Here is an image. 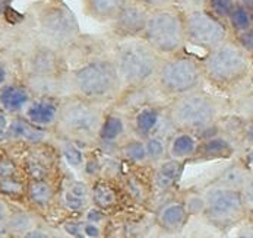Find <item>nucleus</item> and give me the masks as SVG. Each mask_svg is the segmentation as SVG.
Segmentation results:
<instances>
[{
  "mask_svg": "<svg viewBox=\"0 0 253 238\" xmlns=\"http://www.w3.org/2000/svg\"><path fill=\"white\" fill-rule=\"evenodd\" d=\"M207 86L215 94L233 98L253 86V59L230 37L201 57Z\"/></svg>",
  "mask_w": 253,
  "mask_h": 238,
  "instance_id": "f257e3e1",
  "label": "nucleus"
},
{
  "mask_svg": "<svg viewBox=\"0 0 253 238\" xmlns=\"http://www.w3.org/2000/svg\"><path fill=\"white\" fill-rule=\"evenodd\" d=\"M169 119L176 130L195 133L199 139L221 133L219 121L231 114V98L198 89L166 104Z\"/></svg>",
  "mask_w": 253,
  "mask_h": 238,
  "instance_id": "f03ea898",
  "label": "nucleus"
},
{
  "mask_svg": "<svg viewBox=\"0 0 253 238\" xmlns=\"http://www.w3.org/2000/svg\"><path fill=\"white\" fill-rule=\"evenodd\" d=\"M113 44V41H111ZM69 94L111 105L123 92L122 80L111 56V45L82 57L66 73Z\"/></svg>",
  "mask_w": 253,
  "mask_h": 238,
  "instance_id": "7ed1b4c3",
  "label": "nucleus"
},
{
  "mask_svg": "<svg viewBox=\"0 0 253 238\" xmlns=\"http://www.w3.org/2000/svg\"><path fill=\"white\" fill-rule=\"evenodd\" d=\"M33 33L65 54L82 37L76 15L65 1L38 0L30 7Z\"/></svg>",
  "mask_w": 253,
  "mask_h": 238,
  "instance_id": "20e7f679",
  "label": "nucleus"
},
{
  "mask_svg": "<svg viewBox=\"0 0 253 238\" xmlns=\"http://www.w3.org/2000/svg\"><path fill=\"white\" fill-rule=\"evenodd\" d=\"M113 40V38H111ZM111 56L122 80L123 91L154 85L163 57L142 38L113 40Z\"/></svg>",
  "mask_w": 253,
  "mask_h": 238,
  "instance_id": "39448f33",
  "label": "nucleus"
},
{
  "mask_svg": "<svg viewBox=\"0 0 253 238\" xmlns=\"http://www.w3.org/2000/svg\"><path fill=\"white\" fill-rule=\"evenodd\" d=\"M110 105L68 95L62 98L60 113L53 133L78 145H95L98 132Z\"/></svg>",
  "mask_w": 253,
  "mask_h": 238,
  "instance_id": "423d86ee",
  "label": "nucleus"
},
{
  "mask_svg": "<svg viewBox=\"0 0 253 238\" xmlns=\"http://www.w3.org/2000/svg\"><path fill=\"white\" fill-rule=\"evenodd\" d=\"M205 86L207 82L204 78L201 57H196L186 50L163 57L154 80V88L166 101L198 89H205Z\"/></svg>",
  "mask_w": 253,
  "mask_h": 238,
  "instance_id": "0eeeda50",
  "label": "nucleus"
},
{
  "mask_svg": "<svg viewBox=\"0 0 253 238\" xmlns=\"http://www.w3.org/2000/svg\"><path fill=\"white\" fill-rule=\"evenodd\" d=\"M142 40L161 57L184 51L187 42L183 9L170 6L151 10Z\"/></svg>",
  "mask_w": 253,
  "mask_h": 238,
  "instance_id": "6e6552de",
  "label": "nucleus"
},
{
  "mask_svg": "<svg viewBox=\"0 0 253 238\" xmlns=\"http://www.w3.org/2000/svg\"><path fill=\"white\" fill-rule=\"evenodd\" d=\"M204 193L207 207L202 216L219 231H228L239 227L249 213L242 190L211 184Z\"/></svg>",
  "mask_w": 253,
  "mask_h": 238,
  "instance_id": "1a4fd4ad",
  "label": "nucleus"
},
{
  "mask_svg": "<svg viewBox=\"0 0 253 238\" xmlns=\"http://www.w3.org/2000/svg\"><path fill=\"white\" fill-rule=\"evenodd\" d=\"M183 12L187 44L210 51L231 37L227 24L208 9H189Z\"/></svg>",
  "mask_w": 253,
  "mask_h": 238,
  "instance_id": "9d476101",
  "label": "nucleus"
},
{
  "mask_svg": "<svg viewBox=\"0 0 253 238\" xmlns=\"http://www.w3.org/2000/svg\"><path fill=\"white\" fill-rule=\"evenodd\" d=\"M24 76H63L69 70V62L63 51L45 44L34 33L24 50Z\"/></svg>",
  "mask_w": 253,
  "mask_h": 238,
  "instance_id": "9b49d317",
  "label": "nucleus"
},
{
  "mask_svg": "<svg viewBox=\"0 0 253 238\" xmlns=\"http://www.w3.org/2000/svg\"><path fill=\"white\" fill-rule=\"evenodd\" d=\"M166 104L163 102L146 104L133 110L129 114L133 136L141 139H146L155 135L170 137L176 132V129L173 127L169 119Z\"/></svg>",
  "mask_w": 253,
  "mask_h": 238,
  "instance_id": "f8f14e48",
  "label": "nucleus"
},
{
  "mask_svg": "<svg viewBox=\"0 0 253 238\" xmlns=\"http://www.w3.org/2000/svg\"><path fill=\"white\" fill-rule=\"evenodd\" d=\"M149 9L136 0H127L109 25L110 38L136 40L142 38L149 18Z\"/></svg>",
  "mask_w": 253,
  "mask_h": 238,
  "instance_id": "ddd939ff",
  "label": "nucleus"
},
{
  "mask_svg": "<svg viewBox=\"0 0 253 238\" xmlns=\"http://www.w3.org/2000/svg\"><path fill=\"white\" fill-rule=\"evenodd\" d=\"M28 151L21 158L19 167L22 175L30 180H45L56 178V171L59 168V149H54L50 143H37L27 145Z\"/></svg>",
  "mask_w": 253,
  "mask_h": 238,
  "instance_id": "4468645a",
  "label": "nucleus"
},
{
  "mask_svg": "<svg viewBox=\"0 0 253 238\" xmlns=\"http://www.w3.org/2000/svg\"><path fill=\"white\" fill-rule=\"evenodd\" d=\"M130 136H133V133L129 114L114 105H110L104 114L95 145L106 151L111 149L116 152L117 148Z\"/></svg>",
  "mask_w": 253,
  "mask_h": 238,
  "instance_id": "2eb2a0df",
  "label": "nucleus"
},
{
  "mask_svg": "<svg viewBox=\"0 0 253 238\" xmlns=\"http://www.w3.org/2000/svg\"><path fill=\"white\" fill-rule=\"evenodd\" d=\"M89 184H91L92 206L104 210L106 213L119 209L123 203V200L127 199L120 181L113 177L100 175L98 178L92 180Z\"/></svg>",
  "mask_w": 253,
  "mask_h": 238,
  "instance_id": "dca6fc26",
  "label": "nucleus"
},
{
  "mask_svg": "<svg viewBox=\"0 0 253 238\" xmlns=\"http://www.w3.org/2000/svg\"><path fill=\"white\" fill-rule=\"evenodd\" d=\"M62 98L56 97H34L24 111V117L36 127L53 132L59 113Z\"/></svg>",
  "mask_w": 253,
  "mask_h": 238,
  "instance_id": "f3484780",
  "label": "nucleus"
},
{
  "mask_svg": "<svg viewBox=\"0 0 253 238\" xmlns=\"http://www.w3.org/2000/svg\"><path fill=\"white\" fill-rule=\"evenodd\" d=\"M237 151L236 143L233 139L224 135L217 133L212 136H207L199 139L196 152L189 162H208L217 159H230L234 157Z\"/></svg>",
  "mask_w": 253,
  "mask_h": 238,
  "instance_id": "a211bd4d",
  "label": "nucleus"
},
{
  "mask_svg": "<svg viewBox=\"0 0 253 238\" xmlns=\"http://www.w3.org/2000/svg\"><path fill=\"white\" fill-rule=\"evenodd\" d=\"M187 162L167 158L161 161L160 164L152 167L151 172V184L152 192H157L160 195L171 193L180 183L183 171Z\"/></svg>",
  "mask_w": 253,
  "mask_h": 238,
  "instance_id": "6ab92c4d",
  "label": "nucleus"
},
{
  "mask_svg": "<svg viewBox=\"0 0 253 238\" xmlns=\"http://www.w3.org/2000/svg\"><path fill=\"white\" fill-rule=\"evenodd\" d=\"M33 98L34 94L24 79H13L0 88V108L10 117L22 116Z\"/></svg>",
  "mask_w": 253,
  "mask_h": 238,
  "instance_id": "aec40b11",
  "label": "nucleus"
},
{
  "mask_svg": "<svg viewBox=\"0 0 253 238\" xmlns=\"http://www.w3.org/2000/svg\"><path fill=\"white\" fill-rule=\"evenodd\" d=\"M60 190L56 178L30 180L27 184V203L37 212H48L59 200Z\"/></svg>",
  "mask_w": 253,
  "mask_h": 238,
  "instance_id": "412c9836",
  "label": "nucleus"
},
{
  "mask_svg": "<svg viewBox=\"0 0 253 238\" xmlns=\"http://www.w3.org/2000/svg\"><path fill=\"white\" fill-rule=\"evenodd\" d=\"M189 213L183 204V200H170L160 206L155 213L157 227L166 234H179L189 222Z\"/></svg>",
  "mask_w": 253,
  "mask_h": 238,
  "instance_id": "4be33fe9",
  "label": "nucleus"
},
{
  "mask_svg": "<svg viewBox=\"0 0 253 238\" xmlns=\"http://www.w3.org/2000/svg\"><path fill=\"white\" fill-rule=\"evenodd\" d=\"M48 130L36 127L31 124L24 116H13L10 117L4 140L16 142V143H25V145H37L47 142Z\"/></svg>",
  "mask_w": 253,
  "mask_h": 238,
  "instance_id": "5701e85b",
  "label": "nucleus"
},
{
  "mask_svg": "<svg viewBox=\"0 0 253 238\" xmlns=\"http://www.w3.org/2000/svg\"><path fill=\"white\" fill-rule=\"evenodd\" d=\"M60 200L66 210L75 215H84L85 210L92 204L91 202V184L85 180L69 181L62 193Z\"/></svg>",
  "mask_w": 253,
  "mask_h": 238,
  "instance_id": "b1692460",
  "label": "nucleus"
},
{
  "mask_svg": "<svg viewBox=\"0 0 253 238\" xmlns=\"http://www.w3.org/2000/svg\"><path fill=\"white\" fill-rule=\"evenodd\" d=\"M251 172H252V168L248 165L245 159H236L231 164H228L224 170L219 171L211 184L219 186V187H227V189H234V190H242L246 181L249 180Z\"/></svg>",
  "mask_w": 253,
  "mask_h": 238,
  "instance_id": "393cba45",
  "label": "nucleus"
},
{
  "mask_svg": "<svg viewBox=\"0 0 253 238\" xmlns=\"http://www.w3.org/2000/svg\"><path fill=\"white\" fill-rule=\"evenodd\" d=\"M119 181L123 187L126 198L130 199L133 203L146 204L154 193L152 184H151V177L146 180L136 172H126L122 175V178Z\"/></svg>",
  "mask_w": 253,
  "mask_h": 238,
  "instance_id": "a878e982",
  "label": "nucleus"
},
{
  "mask_svg": "<svg viewBox=\"0 0 253 238\" xmlns=\"http://www.w3.org/2000/svg\"><path fill=\"white\" fill-rule=\"evenodd\" d=\"M199 137L192 132L176 130L169 137V158L189 162L198 148Z\"/></svg>",
  "mask_w": 253,
  "mask_h": 238,
  "instance_id": "bb28decb",
  "label": "nucleus"
},
{
  "mask_svg": "<svg viewBox=\"0 0 253 238\" xmlns=\"http://www.w3.org/2000/svg\"><path fill=\"white\" fill-rule=\"evenodd\" d=\"M84 13L100 22L110 24L127 0H81Z\"/></svg>",
  "mask_w": 253,
  "mask_h": 238,
  "instance_id": "cd10ccee",
  "label": "nucleus"
},
{
  "mask_svg": "<svg viewBox=\"0 0 253 238\" xmlns=\"http://www.w3.org/2000/svg\"><path fill=\"white\" fill-rule=\"evenodd\" d=\"M117 155L126 164L133 167L148 165V155L145 148V140L141 137L130 136L117 148Z\"/></svg>",
  "mask_w": 253,
  "mask_h": 238,
  "instance_id": "c85d7f7f",
  "label": "nucleus"
},
{
  "mask_svg": "<svg viewBox=\"0 0 253 238\" xmlns=\"http://www.w3.org/2000/svg\"><path fill=\"white\" fill-rule=\"evenodd\" d=\"M6 225L10 230V233L16 238H21L25 233L33 230L36 225V216L24 209L12 207L10 213L6 219Z\"/></svg>",
  "mask_w": 253,
  "mask_h": 238,
  "instance_id": "c756f323",
  "label": "nucleus"
},
{
  "mask_svg": "<svg viewBox=\"0 0 253 238\" xmlns=\"http://www.w3.org/2000/svg\"><path fill=\"white\" fill-rule=\"evenodd\" d=\"M27 184L28 180L24 175L0 178V198L12 202H27Z\"/></svg>",
  "mask_w": 253,
  "mask_h": 238,
  "instance_id": "7c9ffc66",
  "label": "nucleus"
},
{
  "mask_svg": "<svg viewBox=\"0 0 253 238\" xmlns=\"http://www.w3.org/2000/svg\"><path fill=\"white\" fill-rule=\"evenodd\" d=\"M57 139H59V142H57V149H59L60 158H63L65 162H66L71 168L82 172L84 164H85L86 152L81 148V145L75 143L72 140L60 139V137H57Z\"/></svg>",
  "mask_w": 253,
  "mask_h": 238,
  "instance_id": "2f4dec72",
  "label": "nucleus"
},
{
  "mask_svg": "<svg viewBox=\"0 0 253 238\" xmlns=\"http://www.w3.org/2000/svg\"><path fill=\"white\" fill-rule=\"evenodd\" d=\"M225 24L230 30V34L236 35L253 27V18L251 12L237 0L236 4L233 6V9L230 10Z\"/></svg>",
  "mask_w": 253,
  "mask_h": 238,
  "instance_id": "473e14b6",
  "label": "nucleus"
},
{
  "mask_svg": "<svg viewBox=\"0 0 253 238\" xmlns=\"http://www.w3.org/2000/svg\"><path fill=\"white\" fill-rule=\"evenodd\" d=\"M144 140L148 155V165L154 167L169 158V137L155 135L146 137Z\"/></svg>",
  "mask_w": 253,
  "mask_h": 238,
  "instance_id": "72a5a7b5",
  "label": "nucleus"
},
{
  "mask_svg": "<svg viewBox=\"0 0 253 238\" xmlns=\"http://www.w3.org/2000/svg\"><path fill=\"white\" fill-rule=\"evenodd\" d=\"M231 114L243 120H253V89L231 98Z\"/></svg>",
  "mask_w": 253,
  "mask_h": 238,
  "instance_id": "f704fd0d",
  "label": "nucleus"
},
{
  "mask_svg": "<svg viewBox=\"0 0 253 238\" xmlns=\"http://www.w3.org/2000/svg\"><path fill=\"white\" fill-rule=\"evenodd\" d=\"M183 204L189 213V216H202L207 207L205 193L202 192H190L183 199Z\"/></svg>",
  "mask_w": 253,
  "mask_h": 238,
  "instance_id": "c9c22d12",
  "label": "nucleus"
},
{
  "mask_svg": "<svg viewBox=\"0 0 253 238\" xmlns=\"http://www.w3.org/2000/svg\"><path fill=\"white\" fill-rule=\"evenodd\" d=\"M22 175L19 162L4 149H0V178Z\"/></svg>",
  "mask_w": 253,
  "mask_h": 238,
  "instance_id": "e433bc0d",
  "label": "nucleus"
},
{
  "mask_svg": "<svg viewBox=\"0 0 253 238\" xmlns=\"http://www.w3.org/2000/svg\"><path fill=\"white\" fill-rule=\"evenodd\" d=\"M103 164L100 161V158L95 154H86L85 157V164L82 168V174L89 180V183L95 178H98L100 175H103Z\"/></svg>",
  "mask_w": 253,
  "mask_h": 238,
  "instance_id": "4c0bfd02",
  "label": "nucleus"
},
{
  "mask_svg": "<svg viewBox=\"0 0 253 238\" xmlns=\"http://www.w3.org/2000/svg\"><path fill=\"white\" fill-rule=\"evenodd\" d=\"M237 0H210L207 9L215 15L218 19L227 22V18H228V13L230 10L233 9V6L236 4Z\"/></svg>",
  "mask_w": 253,
  "mask_h": 238,
  "instance_id": "58836bf2",
  "label": "nucleus"
},
{
  "mask_svg": "<svg viewBox=\"0 0 253 238\" xmlns=\"http://www.w3.org/2000/svg\"><path fill=\"white\" fill-rule=\"evenodd\" d=\"M13 65L10 57L4 56L0 51V88L6 83H9L10 80H13Z\"/></svg>",
  "mask_w": 253,
  "mask_h": 238,
  "instance_id": "ea45409f",
  "label": "nucleus"
},
{
  "mask_svg": "<svg viewBox=\"0 0 253 238\" xmlns=\"http://www.w3.org/2000/svg\"><path fill=\"white\" fill-rule=\"evenodd\" d=\"M231 38L239 44V47L242 50H245L253 59V27H251L249 30L243 31V33L231 35Z\"/></svg>",
  "mask_w": 253,
  "mask_h": 238,
  "instance_id": "a19ab883",
  "label": "nucleus"
},
{
  "mask_svg": "<svg viewBox=\"0 0 253 238\" xmlns=\"http://www.w3.org/2000/svg\"><path fill=\"white\" fill-rule=\"evenodd\" d=\"M234 238H253V210L249 209L248 216L239 225V231Z\"/></svg>",
  "mask_w": 253,
  "mask_h": 238,
  "instance_id": "79ce46f5",
  "label": "nucleus"
},
{
  "mask_svg": "<svg viewBox=\"0 0 253 238\" xmlns=\"http://www.w3.org/2000/svg\"><path fill=\"white\" fill-rule=\"evenodd\" d=\"M141 4H144L145 7H148L149 10H155V9H163V7H170V6H177L179 0H136Z\"/></svg>",
  "mask_w": 253,
  "mask_h": 238,
  "instance_id": "37998d69",
  "label": "nucleus"
},
{
  "mask_svg": "<svg viewBox=\"0 0 253 238\" xmlns=\"http://www.w3.org/2000/svg\"><path fill=\"white\" fill-rule=\"evenodd\" d=\"M242 193H243V198H245V202L248 204V207L253 210V170L249 175V180L245 184V187L242 189Z\"/></svg>",
  "mask_w": 253,
  "mask_h": 238,
  "instance_id": "c03bdc74",
  "label": "nucleus"
},
{
  "mask_svg": "<svg viewBox=\"0 0 253 238\" xmlns=\"http://www.w3.org/2000/svg\"><path fill=\"white\" fill-rule=\"evenodd\" d=\"M210 0H179V7L183 10H189V9H207Z\"/></svg>",
  "mask_w": 253,
  "mask_h": 238,
  "instance_id": "a18cd8bd",
  "label": "nucleus"
},
{
  "mask_svg": "<svg viewBox=\"0 0 253 238\" xmlns=\"http://www.w3.org/2000/svg\"><path fill=\"white\" fill-rule=\"evenodd\" d=\"M21 238H56L48 230L42 228V227H34L33 230H30L28 233H25Z\"/></svg>",
  "mask_w": 253,
  "mask_h": 238,
  "instance_id": "49530a36",
  "label": "nucleus"
},
{
  "mask_svg": "<svg viewBox=\"0 0 253 238\" xmlns=\"http://www.w3.org/2000/svg\"><path fill=\"white\" fill-rule=\"evenodd\" d=\"M9 121H10V116L0 108V140H4V135H6L7 126H9Z\"/></svg>",
  "mask_w": 253,
  "mask_h": 238,
  "instance_id": "de8ad7c7",
  "label": "nucleus"
},
{
  "mask_svg": "<svg viewBox=\"0 0 253 238\" xmlns=\"http://www.w3.org/2000/svg\"><path fill=\"white\" fill-rule=\"evenodd\" d=\"M10 209H12V206L7 203L3 198H0V222H4L7 219Z\"/></svg>",
  "mask_w": 253,
  "mask_h": 238,
  "instance_id": "09e8293b",
  "label": "nucleus"
},
{
  "mask_svg": "<svg viewBox=\"0 0 253 238\" xmlns=\"http://www.w3.org/2000/svg\"><path fill=\"white\" fill-rule=\"evenodd\" d=\"M0 238H16L10 233V230L7 228L6 221L4 222H0Z\"/></svg>",
  "mask_w": 253,
  "mask_h": 238,
  "instance_id": "8fccbe9b",
  "label": "nucleus"
},
{
  "mask_svg": "<svg viewBox=\"0 0 253 238\" xmlns=\"http://www.w3.org/2000/svg\"><path fill=\"white\" fill-rule=\"evenodd\" d=\"M3 3H4V0H0V7L3 6Z\"/></svg>",
  "mask_w": 253,
  "mask_h": 238,
  "instance_id": "3c124183",
  "label": "nucleus"
},
{
  "mask_svg": "<svg viewBox=\"0 0 253 238\" xmlns=\"http://www.w3.org/2000/svg\"><path fill=\"white\" fill-rule=\"evenodd\" d=\"M54 1H66V0H54Z\"/></svg>",
  "mask_w": 253,
  "mask_h": 238,
  "instance_id": "603ef678",
  "label": "nucleus"
},
{
  "mask_svg": "<svg viewBox=\"0 0 253 238\" xmlns=\"http://www.w3.org/2000/svg\"><path fill=\"white\" fill-rule=\"evenodd\" d=\"M0 31H1V28H0Z\"/></svg>",
  "mask_w": 253,
  "mask_h": 238,
  "instance_id": "864d4df0",
  "label": "nucleus"
}]
</instances>
